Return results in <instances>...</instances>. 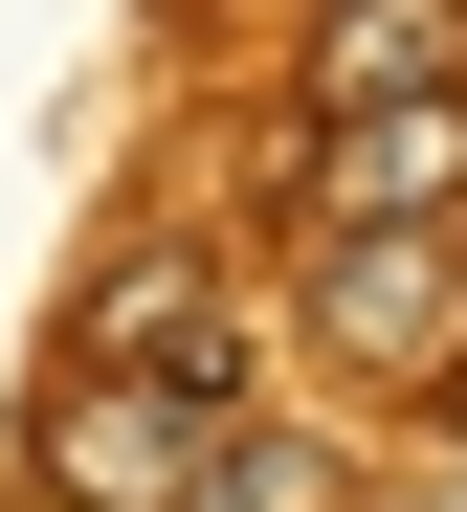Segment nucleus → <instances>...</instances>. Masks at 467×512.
I'll use <instances>...</instances> for the list:
<instances>
[{"mask_svg":"<svg viewBox=\"0 0 467 512\" xmlns=\"http://www.w3.org/2000/svg\"><path fill=\"white\" fill-rule=\"evenodd\" d=\"M312 357L379 401H445L467 379V223H312Z\"/></svg>","mask_w":467,"mask_h":512,"instance_id":"obj_1","label":"nucleus"},{"mask_svg":"<svg viewBox=\"0 0 467 512\" xmlns=\"http://www.w3.org/2000/svg\"><path fill=\"white\" fill-rule=\"evenodd\" d=\"M223 423H245V401H201V379H112V357H67V379H45V512H178Z\"/></svg>","mask_w":467,"mask_h":512,"instance_id":"obj_2","label":"nucleus"},{"mask_svg":"<svg viewBox=\"0 0 467 512\" xmlns=\"http://www.w3.org/2000/svg\"><path fill=\"white\" fill-rule=\"evenodd\" d=\"M290 223H467V90L312 112V134H290Z\"/></svg>","mask_w":467,"mask_h":512,"instance_id":"obj_3","label":"nucleus"},{"mask_svg":"<svg viewBox=\"0 0 467 512\" xmlns=\"http://www.w3.org/2000/svg\"><path fill=\"white\" fill-rule=\"evenodd\" d=\"M67 357H112V379H201V401H245V290L201 268V245H112V268H89V312H67Z\"/></svg>","mask_w":467,"mask_h":512,"instance_id":"obj_4","label":"nucleus"},{"mask_svg":"<svg viewBox=\"0 0 467 512\" xmlns=\"http://www.w3.org/2000/svg\"><path fill=\"white\" fill-rule=\"evenodd\" d=\"M290 90H312V112L467 90V0H312V23H290Z\"/></svg>","mask_w":467,"mask_h":512,"instance_id":"obj_5","label":"nucleus"},{"mask_svg":"<svg viewBox=\"0 0 467 512\" xmlns=\"http://www.w3.org/2000/svg\"><path fill=\"white\" fill-rule=\"evenodd\" d=\"M178 512H356V468H334V423H223V446H201V490H178Z\"/></svg>","mask_w":467,"mask_h":512,"instance_id":"obj_6","label":"nucleus"}]
</instances>
